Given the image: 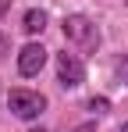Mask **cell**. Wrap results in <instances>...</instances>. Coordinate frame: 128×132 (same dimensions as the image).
<instances>
[{
  "instance_id": "cell-1",
  "label": "cell",
  "mask_w": 128,
  "mask_h": 132,
  "mask_svg": "<svg viewBox=\"0 0 128 132\" xmlns=\"http://www.w3.org/2000/svg\"><path fill=\"white\" fill-rule=\"evenodd\" d=\"M61 29H64V39L75 46L78 54H96L100 43H103V36H100L96 22L85 18V14H68V18L61 22Z\"/></svg>"
},
{
  "instance_id": "cell-2",
  "label": "cell",
  "mask_w": 128,
  "mask_h": 132,
  "mask_svg": "<svg viewBox=\"0 0 128 132\" xmlns=\"http://www.w3.org/2000/svg\"><path fill=\"white\" fill-rule=\"evenodd\" d=\"M7 107H11L14 118L32 121V118H39L43 111H46V96L36 93V89H11L7 93Z\"/></svg>"
},
{
  "instance_id": "cell-3",
  "label": "cell",
  "mask_w": 128,
  "mask_h": 132,
  "mask_svg": "<svg viewBox=\"0 0 128 132\" xmlns=\"http://www.w3.org/2000/svg\"><path fill=\"white\" fill-rule=\"evenodd\" d=\"M57 82H61L64 89H78L85 82V64L78 54H57Z\"/></svg>"
},
{
  "instance_id": "cell-4",
  "label": "cell",
  "mask_w": 128,
  "mask_h": 132,
  "mask_svg": "<svg viewBox=\"0 0 128 132\" xmlns=\"http://www.w3.org/2000/svg\"><path fill=\"white\" fill-rule=\"evenodd\" d=\"M43 64H46V50H43V43H29V46L18 54V71L25 75V79L39 75Z\"/></svg>"
},
{
  "instance_id": "cell-5",
  "label": "cell",
  "mask_w": 128,
  "mask_h": 132,
  "mask_svg": "<svg viewBox=\"0 0 128 132\" xmlns=\"http://www.w3.org/2000/svg\"><path fill=\"white\" fill-rule=\"evenodd\" d=\"M46 22H50V18H46V11H36V7H32V11L25 14V25H21V29H25L29 36H39L43 29H46Z\"/></svg>"
},
{
  "instance_id": "cell-6",
  "label": "cell",
  "mask_w": 128,
  "mask_h": 132,
  "mask_svg": "<svg viewBox=\"0 0 128 132\" xmlns=\"http://www.w3.org/2000/svg\"><path fill=\"white\" fill-rule=\"evenodd\" d=\"M114 75L128 86V54H117V57H114Z\"/></svg>"
},
{
  "instance_id": "cell-7",
  "label": "cell",
  "mask_w": 128,
  "mask_h": 132,
  "mask_svg": "<svg viewBox=\"0 0 128 132\" xmlns=\"http://www.w3.org/2000/svg\"><path fill=\"white\" fill-rule=\"evenodd\" d=\"M85 107L93 111V114H107V111H110V100H107V96H93Z\"/></svg>"
},
{
  "instance_id": "cell-8",
  "label": "cell",
  "mask_w": 128,
  "mask_h": 132,
  "mask_svg": "<svg viewBox=\"0 0 128 132\" xmlns=\"http://www.w3.org/2000/svg\"><path fill=\"white\" fill-rule=\"evenodd\" d=\"M7 50H11V39H7V36H0V54H7Z\"/></svg>"
},
{
  "instance_id": "cell-9",
  "label": "cell",
  "mask_w": 128,
  "mask_h": 132,
  "mask_svg": "<svg viewBox=\"0 0 128 132\" xmlns=\"http://www.w3.org/2000/svg\"><path fill=\"white\" fill-rule=\"evenodd\" d=\"M75 132H96V125H93V121H85V125H78Z\"/></svg>"
},
{
  "instance_id": "cell-10",
  "label": "cell",
  "mask_w": 128,
  "mask_h": 132,
  "mask_svg": "<svg viewBox=\"0 0 128 132\" xmlns=\"http://www.w3.org/2000/svg\"><path fill=\"white\" fill-rule=\"evenodd\" d=\"M7 7H11V0H0V18L7 14Z\"/></svg>"
},
{
  "instance_id": "cell-11",
  "label": "cell",
  "mask_w": 128,
  "mask_h": 132,
  "mask_svg": "<svg viewBox=\"0 0 128 132\" xmlns=\"http://www.w3.org/2000/svg\"><path fill=\"white\" fill-rule=\"evenodd\" d=\"M121 132H128V121H125V125H121Z\"/></svg>"
},
{
  "instance_id": "cell-12",
  "label": "cell",
  "mask_w": 128,
  "mask_h": 132,
  "mask_svg": "<svg viewBox=\"0 0 128 132\" xmlns=\"http://www.w3.org/2000/svg\"><path fill=\"white\" fill-rule=\"evenodd\" d=\"M32 132H46V129H32Z\"/></svg>"
}]
</instances>
